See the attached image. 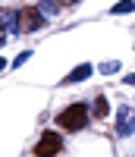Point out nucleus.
Returning a JSON list of instances; mask_svg holds the SVG:
<instances>
[{
  "label": "nucleus",
  "mask_w": 135,
  "mask_h": 157,
  "mask_svg": "<svg viewBox=\"0 0 135 157\" xmlns=\"http://www.w3.org/2000/svg\"><path fill=\"white\" fill-rule=\"evenodd\" d=\"M57 126L66 129V132H79V129L88 126V107L85 104H69L60 116H57Z\"/></svg>",
  "instance_id": "nucleus-1"
},
{
  "label": "nucleus",
  "mask_w": 135,
  "mask_h": 157,
  "mask_svg": "<svg viewBox=\"0 0 135 157\" xmlns=\"http://www.w3.org/2000/svg\"><path fill=\"white\" fill-rule=\"evenodd\" d=\"M19 29H22L19 13H16V10H0V47H3L6 38H16Z\"/></svg>",
  "instance_id": "nucleus-2"
},
{
  "label": "nucleus",
  "mask_w": 135,
  "mask_h": 157,
  "mask_svg": "<svg viewBox=\"0 0 135 157\" xmlns=\"http://www.w3.org/2000/svg\"><path fill=\"white\" fill-rule=\"evenodd\" d=\"M60 148H63V138L57 132H44L35 145V157H53V154H60Z\"/></svg>",
  "instance_id": "nucleus-3"
},
{
  "label": "nucleus",
  "mask_w": 135,
  "mask_h": 157,
  "mask_svg": "<svg viewBox=\"0 0 135 157\" xmlns=\"http://www.w3.org/2000/svg\"><path fill=\"white\" fill-rule=\"evenodd\" d=\"M132 132H135V110L132 107H119L116 110V135L129 138Z\"/></svg>",
  "instance_id": "nucleus-4"
},
{
  "label": "nucleus",
  "mask_w": 135,
  "mask_h": 157,
  "mask_svg": "<svg viewBox=\"0 0 135 157\" xmlns=\"http://www.w3.org/2000/svg\"><path fill=\"white\" fill-rule=\"evenodd\" d=\"M19 22H22V29L35 32V29H41V25H44V16H41L35 6H25V10H22V16H19Z\"/></svg>",
  "instance_id": "nucleus-5"
},
{
  "label": "nucleus",
  "mask_w": 135,
  "mask_h": 157,
  "mask_svg": "<svg viewBox=\"0 0 135 157\" xmlns=\"http://www.w3.org/2000/svg\"><path fill=\"white\" fill-rule=\"evenodd\" d=\"M88 75H91V66H88V63H82V66H75L69 75L63 78V85H75V82H85Z\"/></svg>",
  "instance_id": "nucleus-6"
},
{
  "label": "nucleus",
  "mask_w": 135,
  "mask_h": 157,
  "mask_svg": "<svg viewBox=\"0 0 135 157\" xmlns=\"http://www.w3.org/2000/svg\"><path fill=\"white\" fill-rule=\"evenodd\" d=\"M107 113H110V101H107V98L101 94L98 101H94V116H98V120H104Z\"/></svg>",
  "instance_id": "nucleus-7"
},
{
  "label": "nucleus",
  "mask_w": 135,
  "mask_h": 157,
  "mask_svg": "<svg viewBox=\"0 0 135 157\" xmlns=\"http://www.w3.org/2000/svg\"><path fill=\"white\" fill-rule=\"evenodd\" d=\"M113 16H126V13H135V0H119V3L110 10Z\"/></svg>",
  "instance_id": "nucleus-8"
},
{
  "label": "nucleus",
  "mask_w": 135,
  "mask_h": 157,
  "mask_svg": "<svg viewBox=\"0 0 135 157\" xmlns=\"http://www.w3.org/2000/svg\"><path fill=\"white\" fill-rule=\"evenodd\" d=\"M119 69H123V63H119V60H107V63H101V75H116Z\"/></svg>",
  "instance_id": "nucleus-9"
},
{
  "label": "nucleus",
  "mask_w": 135,
  "mask_h": 157,
  "mask_svg": "<svg viewBox=\"0 0 135 157\" xmlns=\"http://www.w3.org/2000/svg\"><path fill=\"white\" fill-rule=\"evenodd\" d=\"M57 13H60V6L53 3V0H41V16H44V19H50V16H57Z\"/></svg>",
  "instance_id": "nucleus-10"
},
{
  "label": "nucleus",
  "mask_w": 135,
  "mask_h": 157,
  "mask_svg": "<svg viewBox=\"0 0 135 157\" xmlns=\"http://www.w3.org/2000/svg\"><path fill=\"white\" fill-rule=\"evenodd\" d=\"M29 60H32V50H22V54L13 60V66H22V63H29Z\"/></svg>",
  "instance_id": "nucleus-11"
},
{
  "label": "nucleus",
  "mask_w": 135,
  "mask_h": 157,
  "mask_svg": "<svg viewBox=\"0 0 135 157\" xmlns=\"http://www.w3.org/2000/svg\"><path fill=\"white\" fill-rule=\"evenodd\" d=\"M126 85H135V72H132V75H126Z\"/></svg>",
  "instance_id": "nucleus-12"
},
{
  "label": "nucleus",
  "mask_w": 135,
  "mask_h": 157,
  "mask_svg": "<svg viewBox=\"0 0 135 157\" xmlns=\"http://www.w3.org/2000/svg\"><path fill=\"white\" fill-rule=\"evenodd\" d=\"M3 69H6V63H3V57H0V72H3Z\"/></svg>",
  "instance_id": "nucleus-13"
}]
</instances>
